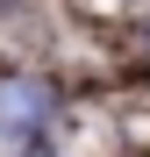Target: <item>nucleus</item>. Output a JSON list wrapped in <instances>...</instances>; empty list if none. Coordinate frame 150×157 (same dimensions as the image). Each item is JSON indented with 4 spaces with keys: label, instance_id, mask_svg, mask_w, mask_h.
<instances>
[{
    "label": "nucleus",
    "instance_id": "nucleus-1",
    "mask_svg": "<svg viewBox=\"0 0 150 157\" xmlns=\"http://www.w3.org/2000/svg\"><path fill=\"white\" fill-rule=\"evenodd\" d=\"M50 121V86L29 71L0 78V136H36V128Z\"/></svg>",
    "mask_w": 150,
    "mask_h": 157
},
{
    "label": "nucleus",
    "instance_id": "nucleus-2",
    "mask_svg": "<svg viewBox=\"0 0 150 157\" xmlns=\"http://www.w3.org/2000/svg\"><path fill=\"white\" fill-rule=\"evenodd\" d=\"M43 157H50V150H43Z\"/></svg>",
    "mask_w": 150,
    "mask_h": 157
}]
</instances>
